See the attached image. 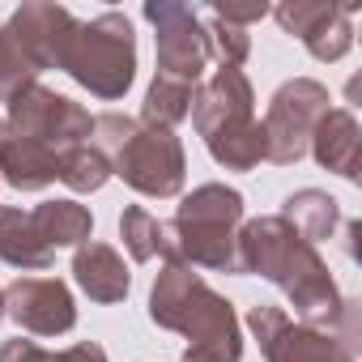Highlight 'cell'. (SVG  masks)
Instances as JSON below:
<instances>
[{
  "instance_id": "obj_14",
  "label": "cell",
  "mask_w": 362,
  "mask_h": 362,
  "mask_svg": "<svg viewBox=\"0 0 362 362\" xmlns=\"http://www.w3.org/2000/svg\"><path fill=\"white\" fill-rule=\"evenodd\" d=\"M320 166L345 175V179H358V166H362V128L349 111H324L315 132H311V145Z\"/></svg>"
},
{
  "instance_id": "obj_16",
  "label": "cell",
  "mask_w": 362,
  "mask_h": 362,
  "mask_svg": "<svg viewBox=\"0 0 362 362\" xmlns=\"http://www.w3.org/2000/svg\"><path fill=\"white\" fill-rule=\"evenodd\" d=\"M60 170V153L47 149V145H35V141H22V136H9L0 141V179L18 192H39L47 188Z\"/></svg>"
},
{
  "instance_id": "obj_7",
  "label": "cell",
  "mask_w": 362,
  "mask_h": 362,
  "mask_svg": "<svg viewBox=\"0 0 362 362\" xmlns=\"http://www.w3.org/2000/svg\"><path fill=\"white\" fill-rule=\"evenodd\" d=\"M111 175H119L141 197L166 201L184 188V145H179V136L170 128L136 124L132 136L111 158Z\"/></svg>"
},
{
  "instance_id": "obj_5",
  "label": "cell",
  "mask_w": 362,
  "mask_h": 362,
  "mask_svg": "<svg viewBox=\"0 0 362 362\" xmlns=\"http://www.w3.org/2000/svg\"><path fill=\"white\" fill-rule=\"evenodd\" d=\"M60 69L81 81L98 98H124L136 77V35L124 13H98L94 22H77V35L64 47Z\"/></svg>"
},
{
  "instance_id": "obj_11",
  "label": "cell",
  "mask_w": 362,
  "mask_h": 362,
  "mask_svg": "<svg viewBox=\"0 0 362 362\" xmlns=\"http://www.w3.org/2000/svg\"><path fill=\"white\" fill-rule=\"evenodd\" d=\"M281 30L298 35L315 60H341L354 47V13L358 5H328V0H290L273 9Z\"/></svg>"
},
{
  "instance_id": "obj_15",
  "label": "cell",
  "mask_w": 362,
  "mask_h": 362,
  "mask_svg": "<svg viewBox=\"0 0 362 362\" xmlns=\"http://www.w3.org/2000/svg\"><path fill=\"white\" fill-rule=\"evenodd\" d=\"M73 277H77V286L94 303H119V298H128V281H132L128 269H124V260H119V252L107 247V243H94V239H86L73 252Z\"/></svg>"
},
{
  "instance_id": "obj_18",
  "label": "cell",
  "mask_w": 362,
  "mask_h": 362,
  "mask_svg": "<svg viewBox=\"0 0 362 362\" xmlns=\"http://www.w3.org/2000/svg\"><path fill=\"white\" fill-rule=\"evenodd\" d=\"M30 222H35V230L43 235V243L52 252L56 247H81L90 239V230H94L90 209L77 205V201H47V205H39L30 214Z\"/></svg>"
},
{
  "instance_id": "obj_3",
  "label": "cell",
  "mask_w": 362,
  "mask_h": 362,
  "mask_svg": "<svg viewBox=\"0 0 362 362\" xmlns=\"http://www.w3.org/2000/svg\"><path fill=\"white\" fill-rule=\"evenodd\" d=\"M192 124L218 166L252 170L264 162V128L256 119V94L243 69H218L209 81L197 86Z\"/></svg>"
},
{
  "instance_id": "obj_10",
  "label": "cell",
  "mask_w": 362,
  "mask_h": 362,
  "mask_svg": "<svg viewBox=\"0 0 362 362\" xmlns=\"http://www.w3.org/2000/svg\"><path fill=\"white\" fill-rule=\"evenodd\" d=\"M247 328L256 332L269 362H354V354L324 328L294 324L281 307H252Z\"/></svg>"
},
{
  "instance_id": "obj_25",
  "label": "cell",
  "mask_w": 362,
  "mask_h": 362,
  "mask_svg": "<svg viewBox=\"0 0 362 362\" xmlns=\"http://www.w3.org/2000/svg\"><path fill=\"white\" fill-rule=\"evenodd\" d=\"M132 128H136V119H128V115H119V111H107V115H94V132H90V145L111 162L115 153H119V145L132 136Z\"/></svg>"
},
{
  "instance_id": "obj_24",
  "label": "cell",
  "mask_w": 362,
  "mask_h": 362,
  "mask_svg": "<svg viewBox=\"0 0 362 362\" xmlns=\"http://www.w3.org/2000/svg\"><path fill=\"white\" fill-rule=\"evenodd\" d=\"M205 39H209V56L222 69H239L247 60V52H252V35L243 26H230V22H218V18H209Z\"/></svg>"
},
{
  "instance_id": "obj_2",
  "label": "cell",
  "mask_w": 362,
  "mask_h": 362,
  "mask_svg": "<svg viewBox=\"0 0 362 362\" xmlns=\"http://www.w3.org/2000/svg\"><path fill=\"white\" fill-rule=\"evenodd\" d=\"M149 320L184 332L188 354L184 362H239L243 358V337L235 307L205 286V277L192 264H166L149 290Z\"/></svg>"
},
{
  "instance_id": "obj_21",
  "label": "cell",
  "mask_w": 362,
  "mask_h": 362,
  "mask_svg": "<svg viewBox=\"0 0 362 362\" xmlns=\"http://www.w3.org/2000/svg\"><path fill=\"white\" fill-rule=\"evenodd\" d=\"M192 98H197V86L153 77V86H149V94H145V107H141V124L175 128L179 119H188V115H192Z\"/></svg>"
},
{
  "instance_id": "obj_13",
  "label": "cell",
  "mask_w": 362,
  "mask_h": 362,
  "mask_svg": "<svg viewBox=\"0 0 362 362\" xmlns=\"http://www.w3.org/2000/svg\"><path fill=\"white\" fill-rule=\"evenodd\" d=\"M5 35L26 52V60H30L39 73H47V69H60L64 47H69V39L77 35V18H73L69 9H60V5L30 0V5H22V9L9 18Z\"/></svg>"
},
{
  "instance_id": "obj_23",
  "label": "cell",
  "mask_w": 362,
  "mask_h": 362,
  "mask_svg": "<svg viewBox=\"0 0 362 362\" xmlns=\"http://www.w3.org/2000/svg\"><path fill=\"white\" fill-rule=\"evenodd\" d=\"M39 69L26 60V52L0 30V103H9L13 94H22L26 86H35Z\"/></svg>"
},
{
  "instance_id": "obj_30",
  "label": "cell",
  "mask_w": 362,
  "mask_h": 362,
  "mask_svg": "<svg viewBox=\"0 0 362 362\" xmlns=\"http://www.w3.org/2000/svg\"><path fill=\"white\" fill-rule=\"evenodd\" d=\"M0 141H5V119H0Z\"/></svg>"
},
{
  "instance_id": "obj_19",
  "label": "cell",
  "mask_w": 362,
  "mask_h": 362,
  "mask_svg": "<svg viewBox=\"0 0 362 362\" xmlns=\"http://www.w3.org/2000/svg\"><path fill=\"white\" fill-rule=\"evenodd\" d=\"M119 235H124V247H128V256H132L136 264H145V260H153V256H162L166 264H179L175 243H170V235H166V222H158L149 209L128 205V209L119 214Z\"/></svg>"
},
{
  "instance_id": "obj_27",
  "label": "cell",
  "mask_w": 362,
  "mask_h": 362,
  "mask_svg": "<svg viewBox=\"0 0 362 362\" xmlns=\"http://www.w3.org/2000/svg\"><path fill=\"white\" fill-rule=\"evenodd\" d=\"M47 358H52V354H47L43 345L22 341V337H13V341L0 345V362H47Z\"/></svg>"
},
{
  "instance_id": "obj_1",
  "label": "cell",
  "mask_w": 362,
  "mask_h": 362,
  "mask_svg": "<svg viewBox=\"0 0 362 362\" xmlns=\"http://www.w3.org/2000/svg\"><path fill=\"white\" fill-rule=\"evenodd\" d=\"M239 252V273H260L269 277L298 311V324L332 332L349 354L358 337V303L341 298L320 252L286 222V218H256L239 230L235 239Z\"/></svg>"
},
{
  "instance_id": "obj_17",
  "label": "cell",
  "mask_w": 362,
  "mask_h": 362,
  "mask_svg": "<svg viewBox=\"0 0 362 362\" xmlns=\"http://www.w3.org/2000/svg\"><path fill=\"white\" fill-rule=\"evenodd\" d=\"M0 260L22 269V273H39V269H52L56 252L43 243V235L35 230L30 214L0 205Z\"/></svg>"
},
{
  "instance_id": "obj_4",
  "label": "cell",
  "mask_w": 362,
  "mask_h": 362,
  "mask_svg": "<svg viewBox=\"0 0 362 362\" xmlns=\"http://www.w3.org/2000/svg\"><path fill=\"white\" fill-rule=\"evenodd\" d=\"M239 222H243V197L226 184H201L179 201L175 218L166 222V235L184 264L239 273V252H235Z\"/></svg>"
},
{
  "instance_id": "obj_8",
  "label": "cell",
  "mask_w": 362,
  "mask_h": 362,
  "mask_svg": "<svg viewBox=\"0 0 362 362\" xmlns=\"http://www.w3.org/2000/svg\"><path fill=\"white\" fill-rule=\"evenodd\" d=\"M328 111V90L311 77H294L286 81L273 103H269V115H264V162H277V166H290L307 153L311 145V132L320 124V115Z\"/></svg>"
},
{
  "instance_id": "obj_22",
  "label": "cell",
  "mask_w": 362,
  "mask_h": 362,
  "mask_svg": "<svg viewBox=\"0 0 362 362\" xmlns=\"http://www.w3.org/2000/svg\"><path fill=\"white\" fill-rule=\"evenodd\" d=\"M60 184H69L73 192H98L107 179H111V162L86 141V145H73L60 153V170H56Z\"/></svg>"
},
{
  "instance_id": "obj_6",
  "label": "cell",
  "mask_w": 362,
  "mask_h": 362,
  "mask_svg": "<svg viewBox=\"0 0 362 362\" xmlns=\"http://www.w3.org/2000/svg\"><path fill=\"white\" fill-rule=\"evenodd\" d=\"M5 132L64 153V149L90 141L94 115H90L81 103H73V98H64V94H56V90H43V86L35 81V86H26L22 94L9 98Z\"/></svg>"
},
{
  "instance_id": "obj_9",
  "label": "cell",
  "mask_w": 362,
  "mask_h": 362,
  "mask_svg": "<svg viewBox=\"0 0 362 362\" xmlns=\"http://www.w3.org/2000/svg\"><path fill=\"white\" fill-rule=\"evenodd\" d=\"M145 18L158 30L153 35L158 39V77L201 86L205 60H209V39H205V22L197 18V9L175 5V0H158V5H145Z\"/></svg>"
},
{
  "instance_id": "obj_29",
  "label": "cell",
  "mask_w": 362,
  "mask_h": 362,
  "mask_svg": "<svg viewBox=\"0 0 362 362\" xmlns=\"http://www.w3.org/2000/svg\"><path fill=\"white\" fill-rule=\"evenodd\" d=\"M0 315H5V290H0Z\"/></svg>"
},
{
  "instance_id": "obj_20",
  "label": "cell",
  "mask_w": 362,
  "mask_h": 362,
  "mask_svg": "<svg viewBox=\"0 0 362 362\" xmlns=\"http://www.w3.org/2000/svg\"><path fill=\"white\" fill-rule=\"evenodd\" d=\"M277 218H286V222L315 247L320 239H332V230H337V222H341V209H337V201H332L328 192L303 188V192H294V197L286 201V209H281Z\"/></svg>"
},
{
  "instance_id": "obj_12",
  "label": "cell",
  "mask_w": 362,
  "mask_h": 362,
  "mask_svg": "<svg viewBox=\"0 0 362 362\" xmlns=\"http://www.w3.org/2000/svg\"><path fill=\"white\" fill-rule=\"evenodd\" d=\"M5 315L35 337H60L77 324L73 294L60 277H18L5 290Z\"/></svg>"
},
{
  "instance_id": "obj_28",
  "label": "cell",
  "mask_w": 362,
  "mask_h": 362,
  "mask_svg": "<svg viewBox=\"0 0 362 362\" xmlns=\"http://www.w3.org/2000/svg\"><path fill=\"white\" fill-rule=\"evenodd\" d=\"M47 362H107V354H103V345H94V341H77V345L52 354Z\"/></svg>"
},
{
  "instance_id": "obj_26",
  "label": "cell",
  "mask_w": 362,
  "mask_h": 362,
  "mask_svg": "<svg viewBox=\"0 0 362 362\" xmlns=\"http://www.w3.org/2000/svg\"><path fill=\"white\" fill-rule=\"evenodd\" d=\"M269 13V5H260V0H256V5H214L209 9V18H218V22H230V26H252V22H260Z\"/></svg>"
}]
</instances>
